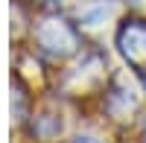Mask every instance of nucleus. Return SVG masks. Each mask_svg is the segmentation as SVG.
<instances>
[{"instance_id":"obj_2","label":"nucleus","mask_w":146,"mask_h":143,"mask_svg":"<svg viewBox=\"0 0 146 143\" xmlns=\"http://www.w3.org/2000/svg\"><path fill=\"white\" fill-rule=\"evenodd\" d=\"M76 143H100V140H96V137H79Z\"/></svg>"},{"instance_id":"obj_1","label":"nucleus","mask_w":146,"mask_h":143,"mask_svg":"<svg viewBox=\"0 0 146 143\" xmlns=\"http://www.w3.org/2000/svg\"><path fill=\"white\" fill-rule=\"evenodd\" d=\"M117 44H120V53L123 58L135 67V70H146V26L140 21H129L123 23V29L117 35Z\"/></svg>"}]
</instances>
